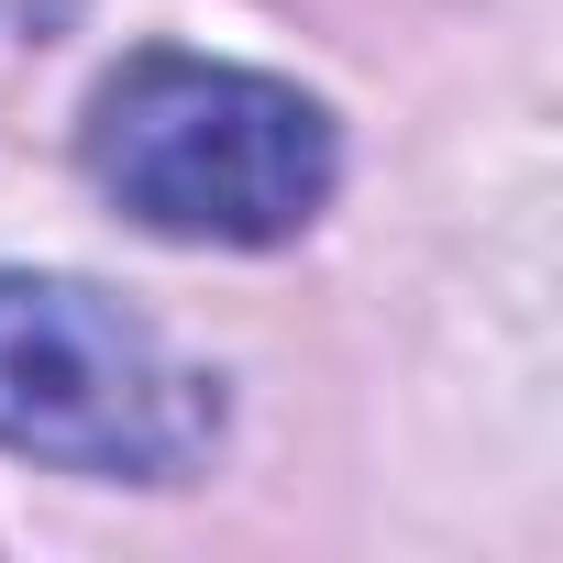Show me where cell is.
Instances as JSON below:
<instances>
[{
    "label": "cell",
    "mask_w": 563,
    "mask_h": 563,
    "mask_svg": "<svg viewBox=\"0 0 563 563\" xmlns=\"http://www.w3.org/2000/svg\"><path fill=\"white\" fill-rule=\"evenodd\" d=\"M221 442V387L78 276H0V453L67 475L188 486Z\"/></svg>",
    "instance_id": "cell-2"
},
{
    "label": "cell",
    "mask_w": 563,
    "mask_h": 563,
    "mask_svg": "<svg viewBox=\"0 0 563 563\" xmlns=\"http://www.w3.org/2000/svg\"><path fill=\"white\" fill-rule=\"evenodd\" d=\"M89 177L166 243H288L321 221L343 144L332 111L299 100L288 78L210 67V56H133L78 133Z\"/></svg>",
    "instance_id": "cell-1"
}]
</instances>
